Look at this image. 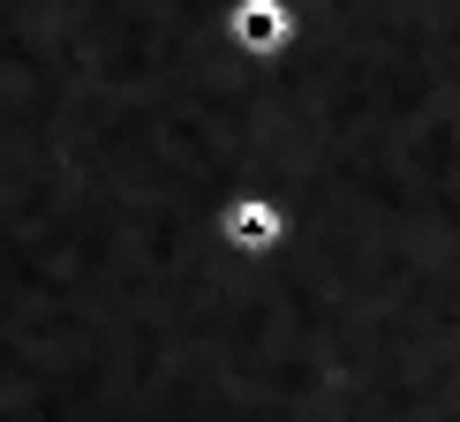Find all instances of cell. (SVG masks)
Here are the masks:
<instances>
[{"label":"cell","instance_id":"cell-2","mask_svg":"<svg viewBox=\"0 0 460 422\" xmlns=\"http://www.w3.org/2000/svg\"><path fill=\"white\" fill-rule=\"evenodd\" d=\"M295 38H302L295 0H226V8H219V46L234 53L242 68L287 61V53H295Z\"/></svg>","mask_w":460,"mask_h":422},{"label":"cell","instance_id":"cell-1","mask_svg":"<svg viewBox=\"0 0 460 422\" xmlns=\"http://www.w3.org/2000/svg\"><path fill=\"white\" fill-rule=\"evenodd\" d=\"M204 234H212V249H226L234 264H272L287 249V204L272 189H226L212 204V219H204Z\"/></svg>","mask_w":460,"mask_h":422}]
</instances>
